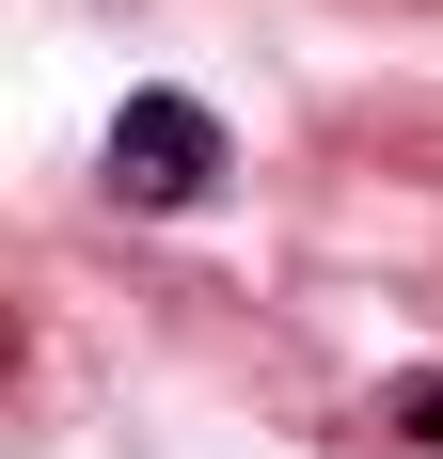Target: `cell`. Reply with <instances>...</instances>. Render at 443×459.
<instances>
[{"instance_id":"obj_1","label":"cell","mask_w":443,"mask_h":459,"mask_svg":"<svg viewBox=\"0 0 443 459\" xmlns=\"http://www.w3.org/2000/svg\"><path fill=\"white\" fill-rule=\"evenodd\" d=\"M111 190H127V206H206L222 190V111L175 95V80H143L127 111H111Z\"/></svg>"},{"instance_id":"obj_2","label":"cell","mask_w":443,"mask_h":459,"mask_svg":"<svg viewBox=\"0 0 443 459\" xmlns=\"http://www.w3.org/2000/svg\"><path fill=\"white\" fill-rule=\"evenodd\" d=\"M380 428H412V444L443 459V380H396V396H380Z\"/></svg>"}]
</instances>
